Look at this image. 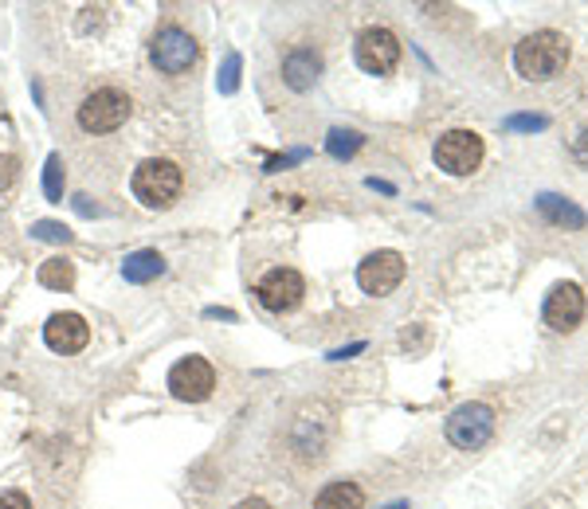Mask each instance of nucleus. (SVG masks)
Masks as SVG:
<instances>
[{
	"mask_svg": "<svg viewBox=\"0 0 588 509\" xmlns=\"http://www.w3.org/2000/svg\"><path fill=\"white\" fill-rule=\"evenodd\" d=\"M568 63V40L561 31H534L514 48V67L522 79L529 82H549L553 75H561Z\"/></svg>",
	"mask_w": 588,
	"mask_h": 509,
	"instance_id": "1",
	"label": "nucleus"
},
{
	"mask_svg": "<svg viewBox=\"0 0 588 509\" xmlns=\"http://www.w3.org/2000/svg\"><path fill=\"white\" fill-rule=\"evenodd\" d=\"M134 196L153 212H165L173 208L180 200V189H185V173H180L177 161L170 157H150L141 161L138 169H134V180H130Z\"/></svg>",
	"mask_w": 588,
	"mask_h": 509,
	"instance_id": "2",
	"label": "nucleus"
},
{
	"mask_svg": "<svg viewBox=\"0 0 588 509\" xmlns=\"http://www.w3.org/2000/svg\"><path fill=\"white\" fill-rule=\"evenodd\" d=\"M130 111H134V102H130V94H126V90L99 87V90H90L87 99H83L79 126L87 133H114L118 126H126Z\"/></svg>",
	"mask_w": 588,
	"mask_h": 509,
	"instance_id": "3",
	"label": "nucleus"
},
{
	"mask_svg": "<svg viewBox=\"0 0 588 509\" xmlns=\"http://www.w3.org/2000/svg\"><path fill=\"white\" fill-rule=\"evenodd\" d=\"M329 435H334V411L326 404H306L290 423V447L302 462H318L326 455Z\"/></svg>",
	"mask_w": 588,
	"mask_h": 509,
	"instance_id": "4",
	"label": "nucleus"
},
{
	"mask_svg": "<svg viewBox=\"0 0 588 509\" xmlns=\"http://www.w3.org/2000/svg\"><path fill=\"white\" fill-rule=\"evenodd\" d=\"M448 443L459 450H479L490 443L495 435V408L490 404H479V399H471V404H459L455 411L448 416Z\"/></svg>",
	"mask_w": 588,
	"mask_h": 509,
	"instance_id": "5",
	"label": "nucleus"
},
{
	"mask_svg": "<svg viewBox=\"0 0 588 509\" xmlns=\"http://www.w3.org/2000/svg\"><path fill=\"white\" fill-rule=\"evenodd\" d=\"M436 165L451 177H471L483 165V138L475 130H448L436 141Z\"/></svg>",
	"mask_w": 588,
	"mask_h": 509,
	"instance_id": "6",
	"label": "nucleus"
},
{
	"mask_svg": "<svg viewBox=\"0 0 588 509\" xmlns=\"http://www.w3.org/2000/svg\"><path fill=\"white\" fill-rule=\"evenodd\" d=\"M197 55H200L197 40H192L185 28H173V24L170 28H161L150 43V60L161 75H185V71L197 63Z\"/></svg>",
	"mask_w": 588,
	"mask_h": 509,
	"instance_id": "7",
	"label": "nucleus"
},
{
	"mask_svg": "<svg viewBox=\"0 0 588 509\" xmlns=\"http://www.w3.org/2000/svg\"><path fill=\"white\" fill-rule=\"evenodd\" d=\"M400 40L392 28H365L353 43V60H358L361 71H370V75H389L392 67L400 63Z\"/></svg>",
	"mask_w": 588,
	"mask_h": 509,
	"instance_id": "8",
	"label": "nucleus"
},
{
	"mask_svg": "<svg viewBox=\"0 0 588 509\" xmlns=\"http://www.w3.org/2000/svg\"><path fill=\"white\" fill-rule=\"evenodd\" d=\"M302 294H306V279L290 267L267 270V275L255 282V298H260V306L271 314H290L302 302Z\"/></svg>",
	"mask_w": 588,
	"mask_h": 509,
	"instance_id": "9",
	"label": "nucleus"
},
{
	"mask_svg": "<svg viewBox=\"0 0 588 509\" xmlns=\"http://www.w3.org/2000/svg\"><path fill=\"white\" fill-rule=\"evenodd\" d=\"M170 392L185 404H204L216 392V369L204 357H180L170 369Z\"/></svg>",
	"mask_w": 588,
	"mask_h": 509,
	"instance_id": "10",
	"label": "nucleus"
},
{
	"mask_svg": "<svg viewBox=\"0 0 588 509\" xmlns=\"http://www.w3.org/2000/svg\"><path fill=\"white\" fill-rule=\"evenodd\" d=\"M400 282H404V255H400V251H389V247L373 251L358 267V287L365 290V294H373V298L392 294Z\"/></svg>",
	"mask_w": 588,
	"mask_h": 509,
	"instance_id": "11",
	"label": "nucleus"
},
{
	"mask_svg": "<svg viewBox=\"0 0 588 509\" xmlns=\"http://www.w3.org/2000/svg\"><path fill=\"white\" fill-rule=\"evenodd\" d=\"M585 290L577 287V282H558V287L546 294V310H541V318H546V326L553 333H573L585 321Z\"/></svg>",
	"mask_w": 588,
	"mask_h": 509,
	"instance_id": "12",
	"label": "nucleus"
},
{
	"mask_svg": "<svg viewBox=\"0 0 588 509\" xmlns=\"http://www.w3.org/2000/svg\"><path fill=\"white\" fill-rule=\"evenodd\" d=\"M43 341H48L51 353L71 357V353H83L90 341V326L83 314H51L48 326H43Z\"/></svg>",
	"mask_w": 588,
	"mask_h": 509,
	"instance_id": "13",
	"label": "nucleus"
},
{
	"mask_svg": "<svg viewBox=\"0 0 588 509\" xmlns=\"http://www.w3.org/2000/svg\"><path fill=\"white\" fill-rule=\"evenodd\" d=\"M322 79V51L318 48H290L283 55V82L290 90H310Z\"/></svg>",
	"mask_w": 588,
	"mask_h": 509,
	"instance_id": "14",
	"label": "nucleus"
},
{
	"mask_svg": "<svg viewBox=\"0 0 588 509\" xmlns=\"http://www.w3.org/2000/svg\"><path fill=\"white\" fill-rule=\"evenodd\" d=\"M538 212L546 216L549 224H558V228H568V231H580L588 224L585 212L565 196H553V192H541L538 196Z\"/></svg>",
	"mask_w": 588,
	"mask_h": 509,
	"instance_id": "15",
	"label": "nucleus"
},
{
	"mask_svg": "<svg viewBox=\"0 0 588 509\" xmlns=\"http://www.w3.org/2000/svg\"><path fill=\"white\" fill-rule=\"evenodd\" d=\"M158 275H165V259H161L153 247L134 251V255H126V263H122V279L130 282V287H146V282H153Z\"/></svg>",
	"mask_w": 588,
	"mask_h": 509,
	"instance_id": "16",
	"label": "nucleus"
},
{
	"mask_svg": "<svg viewBox=\"0 0 588 509\" xmlns=\"http://www.w3.org/2000/svg\"><path fill=\"white\" fill-rule=\"evenodd\" d=\"M314 509H365V494L358 482H329L314 498Z\"/></svg>",
	"mask_w": 588,
	"mask_h": 509,
	"instance_id": "17",
	"label": "nucleus"
},
{
	"mask_svg": "<svg viewBox=\"0 0 588 509\" xmlns=\"http://www.w3.org/2000/svg\"><path fill=\"white\" fill-rule=\"evenodd\" d=\"M36 279H40V287L67 294V290H75V263L63 259V255H51V259H43V263H40V270H36Z\"/></svg>",
	"mask_w": 588,
	"mask_h": 509,
	"instance_id": "18",
	"label": "nucleus"
},
{
	"mask_svg": "<svg viewBox=\"0 0 588 509\" xmlns=\"http://www.w3.org/2000/svg\"><path fill=\"white\" fill-rule=\"evenodd\" d=\"M361 145H365V138H361L358 130H329V138H326L329 157H338V161H349Z\"/></svg>",
	"mask_w": 588,
	"mask_h": 509,
	"instance_id": "19",
	"label": "nucleus"
},
{
	"mask_svg": "<svg viewBox=\"0 0 588 509\" xmlns=\"http://www.w3.org/2000/svg\"><path fill=\"white\" fill-rule=\"evenodd\" d=\"M43 196L51 204H63V157L60 153H48L43 161Z\"/></svg>",
	"mask_w": 588,
	"mask_h": 509,
	"instance_id": "20",
	"label": "nucleus"
},
{
	"mask_svg": "<svg viewBox=\"0 0 588 509\" xmlns=\"http://www.w3.org/2000/svg\"><path fill=\"white\" fill-rule=\"evenodd\" d=\"M240 71H243V55L240 51H228V55H224V67H220L216 75L220 94H236V90H240Z\"/></svg>",
	"mask_w": 588,
	"mask_h": 509,
	"instance_id": "21",
	"label": "nucleus"
},
{
	"mask_svg": "<svg viewBox=\"0 0 588 509\" xmlns=\"http://www.w3.org/2000/svg\"><path fill=\"white\" fill-rule=\"evenodd\" d=\"M32 240L63 243V247H67V243L75 240V231H71L67 224H60V220H36V224H32Z\"/></svg>",
	"mask_w": 588,
	"mask_h": 509,
	"instance_id": "22",
	"label": "nucleus"
},
{
	"mask_svg": "<svg viewBox=\"0 0 588 509\" xmlns=\"http://www.w3.org/2000/svg\"><path fill=\"white\" fill-rule=\"evenodd\" d=\"M506 130H526V133H534V130H546L549 126V118L546 114H510L506 122H502Z\"/></svg>",
	"mask_w": 588,
	"mask_h": 509,
	"instance_id": "23",
	"label": "nucleus"
},
{
	"mask_svg": "<svg viewBox=\"0 0 588 509\" xmlns=\"http://www.w3.org/2000/svg\"><path fill=\"white\" fill-rule=\"evenodd\" d=\"M310 153L306 150H295V153H283V157H267V165H263V173H279V169H290L295 161H306Z\"/></svg>",
	"mask_w": 588,
	"mask_h": 509,
	"instance_id": "24",
	"label": "nucleus"
},
{
	"mask_svg": "<svg viewBox=\"0 0 588 509\" xmlns=\"http://www.w3.org/2000/svg\"><path fill=\"white\" fill-rule=\"evenodd\" d=\"M16 169H21V161L12 157V153H0V189H12Z\"/></svg>",
	"mask_w": 588,
	"mask_h": 509,
	"instance_id": "25",
	"label": "nucleus"
},
{
	"mask_svg": "<svg viewBox=\"0 0 588 509\" xmlns=\"http://www.w3.org/2000/svg\"><path fill=\"white\" fill-rule=\"evenodd\" d=\"M0 509H32V501L21 489H0Z\"/></svg>",
	"mask_w": 588,
	"mask_h": 509,
	"instance_id": "26",
	"label": "nucleus"
},
{
	"mask_svg": "<svg viewBox=\"0 0 588 509\" xmlns=\"http://www.w3.org/2000/svg\"><path fill=\"white\" fill-rule=\"evenodd\" d=\"M573 157H577L580 165L588 169V130H580V138L573 141Z\"/></svg>",
	"mask_w": 588,
	"mask_h": 509,
	"instance_id": "27",
	"label": "nucleus"
},
{
	"mask_svg": "<svg viewBox=\"0 0 588 509\" xmlns=\"http://www.w3.org/2000/svg\"><path fill=\"white\" fill-rule=\"evenodd\" d=\"M71 204H75V212H79V216H87V220H90V216H99V204H90V196H75Z\"/></svg>",
	"mask_w": 588,
	"mask_h": 509,
	"instance_id": "28",
	"label": "nucleus"
},
{
	"mask_svg": "<svg viewBox=\"0 0 588 509\" xmlns=\"http://www.w3.org/2000/svg\"><path fill=\"white\" fill-rule=\"evenodd\" d=\"M365 349V341H353V345H346V349H334V353H326L329 360H346V357H353V353H361Z\"/></svg>",
	"mask_w": 588,
	"mask_h": 509,
	"instance_id": "29",
	"label": "nucleus"
},
{
	"mask_svg": "<svg viewBox=\"0 0 588 509\" xmlns=\"http://www.w3.org/2000/svg\"><path fill=\"white\" fill-rule=\"evenodd\" d=\"M204 318H220V321H236V314H232V310H220V306H209V310H204Z\"/></svg>",
	"mask_w": 588,
	"mask_h": 509,
	"instance_id": "30",
	"label": "nucleus"
},
{
	"mask_svg": "<svg viewBox=\"0 0 588 509\" xmlns=\"http://www.w3.org/2000/svg\"><path fill=\"white\" fill-rule=\"evenodd\" d=\"M236 509H271V501H263V498H243Z\"/></svg>",
	"mask_w": 588,
	"mask_h": 509,
	"instance_id": "31",
	"label": "nucleus"
},
{
	"mask_svg": "<svg viewBox=\"0 0 588 509\" xmlns=\"http://www.w3.org/2000/svg\"><path fill=\"white\" fill-rule=\"evenodd\" d=\"M370 189H377V192H397L392 184H385V180H377V177H370Z\"/></svg>",
	"mask_w": 588,
	"mask_h": 509,
	"instance_id": "32",
	"label": "nucleus"
},
{
	"mask_svg": "<svg viewBox=\"0 0 588 509\" xmlns=\"http://www.w3.org/2000/svg\"><path fill=\"white\" fill-rule=\"evenodd\" d=\"M385 509H409V501H392V506H385Z\"/></svg>",
	"mask_w": 588,
	"mask_h": 509,
	"instance_id": "33",
	"label": "nucleus"
}]
</instances>
